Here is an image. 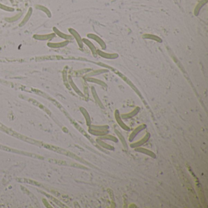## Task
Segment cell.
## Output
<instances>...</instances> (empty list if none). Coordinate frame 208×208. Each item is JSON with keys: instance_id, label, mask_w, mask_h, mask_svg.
Listing matches in <instances>:
<instances>
[{"instance_id": "5b68a950", "label": "cell", "mask_w": 208, "mask_h": 208, "mask_svg": "<svg viewBox=\"0 0 208 208\" xmlns=\"http://www.w3.org/2000/svg\"><path fill=\"white\" fill-rule=\"evenodd\" d=\"M138 111H139V109H135L133 112H131L130 114H127V115H126V116H127V118H131V117L134 116V115H136V114L138 112Z\"/></svg>"}, {"instance_id": "3957f363", "label": "cell", "mask_w": 208, "mask_h": 208, "mask_svg": "<svg viewBox=\"0 0 208 208\" xmlns=\"http://www.w3.org/2000/svg\"><path fill=\"white\" fill-rule=\"evenodd\" d=\"M145 36H144V38L145 39H152V40H156V41H158V42H162V40H161L159 37H158V36H153V35H144Z\"/></svg>"}, {"instance_id": "277c9868", "label": "cell", "mask_w": 208, "mask_h": 208, "mask_svg": "<svg viewBox=\"0 0 208 208\" xmlns=\"http://www.w3.org/2000/svg\"><path fill=\"white\" fill-rule=\"evenodd\" d=\"M87 41L85 42H87V44L88 45V46L90 47V48L91 49L92 53H93V55H95V54H97V50H96V48L95 47V46H94L90 42H89L88 40H86Z\"/></svg>"}, {"instance_id": "7a4b0ae2", "label": "cell", "mask_w": 208, "mask_h": 208, "mask_svg": "<svg viewBox=\"0 0 208 208\" xmlns=\"http://www.w3.org/2000/svg\"><path fill=\"white\" fill-rule=\"evenodd\" d=\"M98 55L100 56H102L103 57H104L106 59H116L117 57H118V55L117 54H108V53H105L103 51H98Z\"/></svg>"}, {"instance_id": "6da1fadb", "label": "cell", "mask_w": 208, "mask_h": 208, "mask_svg": "<svg viewBox=\"0 0 208 208\" xmlns=\"http://www.w3.org/2000/svg\"><path fill=\"white\" fill-rule=\"evenodd\" d=\"M88 37H90V39L95 40L96 42H97L100 45V46H102V48L103 50L106 49V46L105 43L103 42V40L102 39H100L98 36H97V35H95V34H89Z\"/></svg>"}]
</instances>
